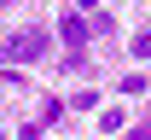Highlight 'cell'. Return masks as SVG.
Here are the masks:
<instances>
[{
    "instance_id": "277c9868",
    "label": "cell",
    "mask_w": 151,
    "mask_h": 140,
    "mask_svg": "<svg viewBox=\"0 0 151 140\" xmlns=\"http://www.w3.org/2000/svg\"><path fill=\"white\" fill-rule=\"evenodd\" d=\"M122 94H128V99H139V94H145V76H139V70H128V76H122Z\"/></svg>"
},
{
    "instance_id": "8992f818",
    "label": "cell",
    "mask_w": 151,
    "mask_h": 140,
    "mask_svg": "<svg viewBox=\"0 0 151 140\" xmlns=\"http://www.w3.org/2000/svg\"><path fill=\"white\" fill-rule=\"evenodd\" d=\"M128 140H151V123H139V128H128Z\"/></svg>"
},
{
    "instance_id": "5b68a950",
    "label": "cell",
    "mask_w": 151,
    "mask_h": 140,
    "mask_svg": "<svg viewBox=\"0 0 151 140\" xmlns=\"http://www.w3.org/2000/svg\"><path fill=\"white\" fill-rule=\"evenodd\" d=\"M134 59H151V29H139V35H134Z\"/></svg>"
},
{
    "instance_id": "3957f363",
    "label": "cell",
    "mask_w": 151,
    "mask_h": 140,
    "mask_svg": "<svg viewBox=\"0 0 151 140\" xmlns=\"http://www.w3.org/2000/svg\"><path fill=\"white\" fill-rule=\"evenodd\" d=\"M122 123H128V111H122V105H105V111H99V128H105V134H116Z\"/></svg>"
},
{
    "instance_id": "6da1fadb",
    "label": "cell",
    "mask_w": 151,
    "mask_h": 140,
    "mask_svg": "<svg viewBox=\"0 0 151 140\" xmlns=\"http://www.w3.org/2000/svg\"><path fill=\"white\" fill-rule=\"evenodd\" d=\"M41 53H47V29H18V35L0 47V59H6V64H35Z\"/></svg>"
},
{
    "instance_id": "7a4b0ae2",
    "label": "cell",
    "mask_w": 151,
    "mask_h": 140,
    "mask_svg": "<svg viewBox=\"0 0 151 140\" xmlns=\"http://www.w3.org/2000/svg\"><path fill=\"white\" fill-rule=\"evenodd\" d=\"M58 35H64V47H70V53H81V47H87V18H81V12H64Z\"/></svg>"
}]
</instances>
